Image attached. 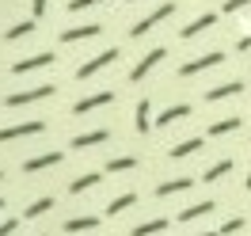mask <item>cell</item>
Returning <instances> with one entry per match:
<instances>
[{"mask_svg":"<svg viewBox=\"0 0 251 236\" xmlns=\"http://www.w3.org/2000/svg\"><path fill=\"white\" fill-rule=\"evenodd\" d=\"M198 236H221V233H198Z\"/></svg>","mask_w":251,"mask_h":236,"instance_id":"cell-35","label":"cell"},{"mask_svg":"<svg viewBox=\"0 0 251 236\" xmlns=\"http://www.w3.org/2000/svg\"><path fill=\"white\" fill-rule=\"evenodd\" d=\"M46 4H50V0H31V12H34V19H42V16H46Z\"/></svg>","mask_w":251,"mask_h":236,"instance_id":"cell-30","label":"cell"},{"mask_svg":"<svg viewBox=\"0 0 251 236\" xmlns=\"http://www.w3.org/2000/svg\"><path fill=\"white\" fill-rule=\"evenodd\" d=\"M244 187H248V190H251V172H248V179H244Z\"/></svg>","mask_w":251,"mask_h":236,"instance_id":"cell-34","label":"cell"},{"mask_svg":"<svg viewBox=\"0 0 251 236\" xmlns=\"http://www.w3.org/2000/svg\"><path fill=\"white\" fill-rule=\"evenodd\" d=\"M168 16H175V4H160L156 12H149L145 19H137V23L129 27V34H133V38H141V34H149V31L160 23V19H168Z\"/></svg>","mask_w":251,"mask_h":236,"instance_id":"cell-1","label":"cell"},{"mask_svg":"<svg viewBox=\"0 0 251 236\" xmlns=\"http://www.w3.org/2000/svg\"><path fill=\"white\" fill-rule=\"evenodd\" d=\"M0 179H4V172H0Z\"/></svg>","mask_w":251,"mask_h":236,"instance_id":"cell-37","label":"cell"},{"mask_svg":"<svg viewBox=\"0 0 251 236\" xmlns=\"http://www.w3.org/2000/svg\"><path fill=\"white\" fill-rule=\"evenodd\" d=\"M34 23H38V19H27V23H16V27H8V31H4V38H8V42H16V38H23V34H31V31H34Z\"/></svg>","mask_w":251,"mask_h":236,"instance_id":"cell-22","label":"cell"},{"mask_svg":"<svg viewBox=\"0 0 251 236\" xmlns=\"http://www.w3.org/2000/svg\"><path fill=\"white\" fill-rule=\"evenodd\" d=\"M118 61V50L110 46V50H103V53H95L92 61H84L76 69V80H88V77H95V73H99V69H107V65H114Z\"/></svg>","mask_w":251,"mask_h":236,"instance_id":"cell-2","label":"cell"},{"mask_svg":"<svg viewBox=\"0 0 251 236\" xmlns=\"http://www.w3.org/2000/svg\"><path fill=\"white\" fill-rule=\"evenodd\" d=\"M16 225H19V221H4V225H0V236H12V233H16Z\"/></svg>","mask_w":251,"mask_h":236,"instance_id":"cell-32","label":"cell"},{"mask_svg":"<svg viewBox=\"0 0 251 236\" xmlns=\"http://www.w3.org/2000/svg\"><path fill=\"white\" fill-rule=\"evenodd\" d=\"M240 50H251V34H248V38H240Z\"/></svg>","mask_w":251,"mask_h":236,"instance_id":"cell-33","label":"cell"},{"mask_svg":"<svg viewBox=\"0 0 251 236\" xmlns=\"http://www.w3.org/2000/svg\"><path fill=\"white\" fill-rule=\"evenodd\" d=\"M160 61H164V46L149 50V53H145L141 61H137L133 69H129V80H133V84H137V80H145V77H149V73H152V69H156Z\"/></svg>","mask_w":251,"mask_h":236,"instance_id":"cell-3","label":"cell"},{"mask_svg":"<svg viewBox=\"0 0 251 236\" xmlns=\"http://www.w3.org/2000/svg\"><path fill=\"white\" fill-rule=\"evenodd\" d=\"M129 168H137V160H133V157H114L107 164V172H129Z\"/></svg>","mask_w":251,"mask_h":236,"instance_id":"cell-27","label":"cell"},{"mask_svg":"<svg viewBox=\"0 0 251 236\" xmlns=\"http://www.w3.org/2000/svg\"><path fill=\"white\" fill-rule=\"evenodd\" d=\"M57 57L53 53H34V57H23V61L12 65V73H31V69H46V65H53Z\"/></svg>","mask_w":251,"mask_h":236,"instance_id":"cell-8","label":"cell"},{"mask_svg":"<svg viewBox=\"0 0 251 236\" xmlns=\"http://www.w3.org/2000/svg\"><path fill=\"white\" fill-rule=\"evenodd\" d=\"M57 88L53 84H38V88H31V92H16V95H8L4 103L8 107H23V103H34V99H46V95H53Z\"/></svg>","mask_w":251,"mask_h":236,"instance_id":"cell-5","label":"cell"},{"mask_svg":"<svg viewBox=\"0 0 251 236\" xmlns=\"http://www.w3.org/2000/svg\"><path fill=\"white\" fill-rule=\"evenodd\" d=\"M198 149H205V141L202 137H190V141H179L172 149V160H183V157H190V153H198Z\"/></svg>","mask_w":251,"mask_h":236,"instance_id":"cell-16","label":"cell"},{"mask_svg":"<svg viewBox=\"0 0 251 236\" xmlns=\"http://www.w3.org/2000/svg\"><path fill=\"white\" fill-rule=\"evenodd\" d=\"M187 114H190V107H187V103H179V107H168V110H164V114L156 118V126H172V122L187 118Z\"/></svg>","mask_w":251,"mask_h":236,"instance_id":"cell-17","label":"cell"},{"mask_svg":"<svg viewBox=\"0 0 251 236\" xmlns=\"http://www.w3.org/2000/svg\"><path fill=\"white\" fill-rule=\"evenodd\" d=\"M95 0H69V12H84V8H92Z\"/></svg>","mask_w":251,"mask_h":236,"instance_id":"cell-31","label":"cell"},{"mask_svg":"<svg viewBox=\"0 0 251 236\" xmlns=\"http://www.w3.org/2000/svg\"><path fill=\"white\" fill-rule=\"evenodd\" d=\"M228 172H232V160H221V164H213V168H209L202 179H205V183H217L221 175H228Z\"/></svg>","mask_w":251,"mask_h":236,"instance_id":"cell-24","label":"cell"},{"mask_svg":"<svg viewBox=\"0 0 251 236\" xmlns=\"http://www.w3.org/2000/svg\"><path fill=\"white\" fill-rule=\"evenodd\" d=\"M133 126H137V133H149V130H152V118H149V99H141V103H137V110H133Z\"/></svg>","mask_w":251,"mask_h":236,"instance_id":"cell-14","label":"cell"},{"mask_svg":"<svg viewBox=\"0 0 251 236\" xmlns=\"http://www.w3.org/2000/svg\"><path fill=\"white\" fill-rule=\"evenodd\" d=\"M99 31H103L99 23H84V27H69V31H61V42H80V38H95Z\"/></svg>","mask_w":251,"mask_h":236,"instance_id":"cell-9","label":"cell"},{"mask_svg":"<svg viewBox=\"0 0 251 236\" xmlns=\"http://www.w3.org/2000/svg\"><path fill=\"white\" fill-rule=\"evenodd\" d=\"M46 210H53V198H38V202H31L27 206V217H42V213H46Z\"/></svg>","mask_w":251,"mask_h":236,"instance_id":"cell-26","label":"cell"},{"mask_svg":"<svg viewBox=\"0 0 251 236\" xmlns=\"http://www.w3.org/2000/svg\"><path fill=\"white\" fill-rule=\"evenodd\" d=\"M240 229H244V217H228L221 225V236H232V233H240Z\"/></svg>","mask_w":251,"mask_h":236,"instance_id":"cell-28","label":"cell"},{"mask_svg":"<svg viewBox=\"0 0 251 236\" xmlns=\"http://www.w3.org/2000/svg\"><path fill=\"white\" fill-rule=\"evenodd\" d=\"M133 202H137V194H118V198L107 206V213H122V210H129Z\"/></svg>","mask_w":251,"mask_h":236,"instance_id":"cell-25","label":"cell"},{"mask_svg":"<svg viewBox=\"0 0 251 236\" xmlns=\"http://www.w3.org/2000/svg\"><path fill=\"white\" fill-rule=\"evenodd\" d=\"M251 0H225V12H228V16H232V12H244V8H248Z\"/></svg>","mask_w":251,"mask_h":236,"instance_id":"cell-29","label":"cell"},{"mask_svg":"<svg viewBox=\"0 0 251 236\" xmlns=\"http://www.w3.org/2000/svg\"><path fill=\"white\" fill-rule=\"evenodd\" d=\"M114 99V92H95V95H88V99H80L76 107H73V114H88V110H95V107H103V103H110Z\"/></svg>","mask_w":251,"mask_h":236,"instance_id":"cell-10","label":"cell"},{"mask_svg":"<svg viewBox=\"0 0 251 236\" xmlns=\"http://www.w3.org/2000/svg\"><path fill=\"white\" fill-rule=\"evenodd\" d=\"M99 179H103V175L99 172H88V175H80V179H73V194H80V190H88V187H95V183H99Z\"/></svg>","mask_w":251,"mask_h":236,"instance_id":"cell-23","label":"cell"},{"mask_svg":"<svg viewBox=\"0 0 251 236\" xmlns=\"http://www.w3.org/2000/svg\"><path fill=\"white\" fill-rule=\"evenodd\" d=\"M42 130H46V122H42V118H34V122H19V126H8V130H0V145H4V141H16V137L42 133Z\"/></svg>","mask_w":251,"mask_h":236,"instance_id":"cell-4","label":"cell"},{"mask_svg":"<svg viewBox=\"0 0 251 236\" xmlns=\"http://www.w3.org/2000/svg\"><path fill=\"white\" fill-rule=\"evenodd\" d=\"M213 23H217V16H213V12H205V16H198V19H194V23H187V27H183V38H194V34L209 31Z\"/></svg>","mask_w":251,"mask_h":236,"instance_id":"cell-12","label":"cell"},{"mask_svg":"<svg viewBox=\"0 0 251 236\" xmlns=\"http://www.w3.org/2000/svg\"><path fill=\"white\" fill-rule=\"evenodd\" d=\"M103 141H107V130H92V133L73 137V149H88V145H103Z\"/></svg>","mask_w":251,"mask_h":236,"instance_id":"cell-18","label":"cell"},{"mask_svg":"<svg viewBox=\"0 0 251 236\" xmlns=\"http://www.w3.org/2000/svg\"><path fill=\"white\" fill-rule=\"evenodd\" d=\"M213 210H217V202H209V198H205V202L187 206V210L179 213V221H198V217H205V213H213Z\"/></svg>","mask_w":251,"mask_h":236,"instance_id":"cell-13","label":"cell"},{"mask_svg":"<svg viewBox=\"0 0 251 236\" xmlns=\"http://www.w3.org/2000/svg\"><path fill=\"white\" fill-rule=\"evenodd\" d=\"M129 4H133V0H129Z\"/></svg>","mask_w":251,"mask_h":236,"instance_id":"cell-38","label":"cell"},{"mask_svg":"<svg viewBox=\"0 0 251 236\" xmlns=\"http://www.w3.org/2000/svg\"><path fill=\"white\" fill-rule=\"evenodd\" d=\"M65 153H42V157H31V160H23V172L34 175V172H42V168H53V164H61Z\"/></svg>","mask_w":251,"mask_h":236,"instance_id":"cell-7","label":"cell"},{"mask_svg":"<svg viewBox=\"0 0 251 236\" xmlns=\"http://www.w3.org/2000/svg\"><path fill=\"white\" fill-rule=\"evenodd\" d=\"M194 187V179H168V183H160L156 194L160 198H168V194H179V190H190Z\"/></svg>","mask_w":251,"mask_h":236,"instance_id":"cell-15","label":"cell"},{"mask_svg":"<svg viewBox=\"0 0 251 236\" xmlns=\"http://www.w3.org/2000/svg\"><path fill=\"white\" fill-rule=\"evenodd\" d=\"M95 225H99L95 217H73V221H65V233H88Z\"/></svg>","mask_w":251,"mask_h":236,"instance_id":"cell-21","label":"cell"},{"mask_svg":"<svg viewBox=\"0 0 251 236\" xmlns=\"http://www.w3.org/2000/svg\"><path fill=\"white\" fill-rule=\"evenodd\" d=\"M236 130H240V118H217V122H213V126H209V133H213V137H221V133H236Z\"/></svg>","mask_w":251,"mask_h":236,"instance_id":"cell-19","label":"cell"},{"mask_svg":"<svg viewBox=\"0 0 251 236\" xmlns=\"http://www.w3.org/2000/svg\"><path fill=\"white\" fill-rule=\"evenodd\" d=\"M164 229H168V221L156 217V221H145V225H137V229H133V236H156V233H164Z\"/></svg>","mask_w":251,"mask_h":236,"instance_id":"cell-20","label":"cell"},{"mask_svg":"<svg viewBox=\"0 0 251 236\" xmlns=\"http://www.w3.org/2000/svg\"><path fill=\"white\" fill-rule=\"evenodd\" d=\"M225 61V53H202V57H194V61L179 65V77H194V73H202V69H213V65Z\"/></svg>","mask_w":251,"mask_h":236,"instance_id":"cell-6","label":"cell"},{"mask_svg":"<svg viewBox=\"0 0 251 236\" xmlns=\"http://www.w3.org/2000/svg\"><path fill=\"white\" fill-rule=\"evenodd\" d=\"M240 92H244V84H240V80H228V84L209 88V95H205V99H209V103H217V99H228V95H240Z\"/></svg>","mask_w":251,"mask_h":236,"instance_id":"cell-11","label":"cell"},{"mask_svg":"<svg viewBox=\"0 0 251 236\" xmlns=\"http://www.w3.org/2000/svg\"><path fill=\"white\" fill-rule=\"evenodd\" d=\"M0 210H4V198H0Z\"/></svg>","mask_w":251,"mask_h":236,"instance_id":"cell-36","label":"cell"}]
</instances>
